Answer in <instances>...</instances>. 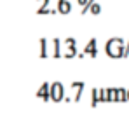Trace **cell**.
<instances>
[{"label":"cell","mask_w":129,"mask_h":129,"mask_svg":"<svg viewBox=\"0 0 129 129\" xmlns=\"http://www.w3.org/2000/svg\"><path fill=\"white\" fill-rule=\"evenodd\" d=\"M98 40L96 39H91L89 42L86 44V47H84V52L80 54V58H84V56H91V58H96L98 56Z\"/></svg>","instance_id":"277c9868"},{"label":"cell","mask_w":129,"mask_h":129,"mask_svg":"<svg viewBox=\"0 0 129 129\" xmlns=\"http://www.w3.org/2000/svg\"><path fill=\"white\" fill-rule=\"evenodd\" d=\"M87 12H91L92 16H98V14L101 12V5H100V4H98V2L94 0V2H92V4L89 5V11H87Z\"/></svg>","instance_id":"4fadbf2b"},{"label":"cell","mask_w":129,"mask_h":129,"mask_svg":"<svg viewBox=\"0 0 129 129\" xmlns=\"http://www.w3.org/2000/svg\"><path fill=\"white\" fill-rule=\"evenodd\" d=\"M108 101H115V87H108Z\"/></svg>","instance_id":"5bb4252c"},{"label":"cell","mask_w":129,"mask_h":129,"mask_svg":"<svg viewBox=\"0 0 129 129\" xmlns=\"http://www.w3.org/2000/svg\"><path fill=\"white\" fill-rule=\"evenodd\" d=\"M49 82H44L42 86L39 87V91H37V96L40 98V100H44V101H49L51 100V96H49Z\"/></svg>","instance_id":"ba28073f"},{"label":"cell","mask_w":129,"mask_h":129,"mask_svg":"<svg viewBox=\"0 0 129 129\" xmlns=\"http://www.w3.org/2000/svg\"><path fill=\"white\" fill-rule=\"evenodd\" d=\"M115 101H127V94L124 87H115Z\"/></svg>","instance_id":"8fae6325"},{"label":"cell","mask_w":129,"mask_h":129,"mask_svg":"<svg viewBox=\"0 0 129 129\" xmlns=\"http://www.w3.org/2000/svg\"><path fill=\"white\" fill-rule=\"evenodd\" d=\"M39 58H49V42L45 39H39Z\"/></svg>","instance_id":"52a82bcc"},{"label":"cell","mask_w":129,"mask_h":129,"mask_svg":"<svg viewBox=\"0 0 129 129\" xmlns=\"http://www.w3.org/2000/svg\"><path fill=\"white\" fill-rule=\"evenodd\" d=\"M124 40L115 37V39H110L105 45V51L110 58H122V49H124Z\"/></svg>","instance_id":"6da1fadb"},{"label":"cell","mask_w":129,"mask_h":129,"mask_svg":"<svg viewBox=\"0 0 129 129\" xmlns=\"http://www.w3.org/2000/svg\"><path fill=\"white\" fill-rule=\"evenodd\" d=\"M126 94H127V101H129V89H126Z\"/></svg>","instance_id":"e0dca14e"},{"label":"cell","mask_w":129,"mask_h":129,"mask_svg":"<svg viewBox=\"0 0 129 129\" xmlns=\"http://www.w3.org/2000/svg\"><path fill=\"white\" fill-rule=\"evenodd\" d=\"M101 103V100H100V89H92V92H91V107H98Z\"/></svg>","instance_id":"7c38bea8"},{"label":"cell","mask_w":129,"mask_h":129,"mask_svg":"<svg viewBox=\"0 0 129 129\" xmlns=\"http://www.w3.org/2000/svg\"><path fill=\"white\" fill-rule=\"evenodd\" d=\"M51 58H61V40L59 39H52L51 40V52H49Z\"/></svg>","instance_id":"8992f818"},{"label":"cell","mask_w":129,"mask_h":129,"mask_svg":"<svg viewBox=\"0 0 129 129\" xmlns=\"http://www.w3.org/2000/svg\"><path fill=\"white\" fill-rule=\"evenodd\" d=\"M87 0H77V4H79V5H80V7H82V5H84V4H86Z\"/></svg>","instance_id":"2e32d148"},{"label":"cell","mask_w":129,"mask_h":129,"mask_svg":"<svg viewBox=\"0 0 129 129\" xmlns=\"http://www.w3.org/2000/svg\"><path fill=\"white\" fill-rule=\"evenodd\" d=\"M56 9L59 14H68V12H72V4H70V0H58Z\"/></svg>","instance_id":"30bf717a"},{"label":"cell","mask_w":129,"mask_h":129,"mask_svg":"<svg viewBox=\"0 0 129 129\" xmlns=\"http://www.w3.org/2000/svg\"><path fill=\"white\" fill-rule=\"evenodd\" d=\"M75 56H77V40L68 37L61 42V58L70 59V58H75Z\"/></svg>","instance_id":"7a4b0ae2"},{"label":"cell","mask_w":129,"mask_h":129,"mask_svg":"<svg viewBox=\"0 0 129 129\" xmlns=\"http://www.w3.org/2000/svg\"><path fill=\"white\" fill-rule=\"evenodd\" d=\"M84 87H86V84H84V82H72L70 89L73 91V101H75V103H79V101H80Z\"/></svg>","instance_id":"5b68a950"},{"label":"cell","mask_w":129,"mask_h":129,"mask_svg":"<svg viewBox=\"0 0 129 129\" xmlns=\"http://www.w3.org/2000/svg\"><path fill=\"white\" fill-rule=\"evenodd\" d=\"M122 58H129V40H127V44H124V49H122Z\"/></svg>","instance_id":"9a60e30c"},{"label":"cell","mask_w":129,"mask_h":129,"mask_svg":"<svg viewBox=\"0 0 129 129\" xmlns=\"http://www.w3.org/2000/svg\"><path fill=\"white\" fill-rule=\"evenodd\" d=\"M49 96H51V100H52L54 103L63 101V98H64L63 84H61V82H52V84L49 86Z\"/></svg>","instance_id":"3957f363"},{"label":"cell","mask_w":129,"mask_h":129,"mask_svg":"<svg viewBox=\"0 0 129 129\" xmlns=\"http://www.w3.org/2000/svg\"><path fill=\"white\" fill-rule=\"evenodd\" d=\"M49 4L51 0H37V14H49L51 9H49Z\"/></svg>","instance_id":"9c48e42d"}]
</instances>
